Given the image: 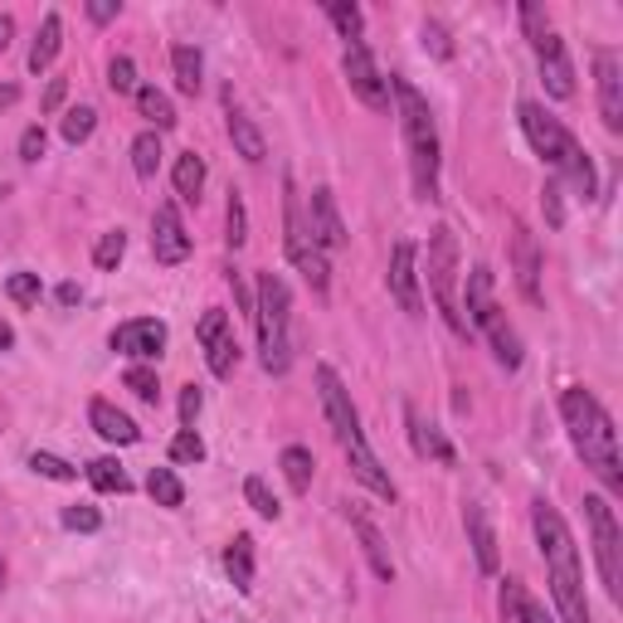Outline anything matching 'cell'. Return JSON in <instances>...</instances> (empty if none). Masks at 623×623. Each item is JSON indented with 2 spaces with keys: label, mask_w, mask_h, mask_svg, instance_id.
I'll return each mask as SVG.
<instances>
[{
  "label": "cell",
  "mask_w": 623,
  "mask_h": 623,
  "mask_svg": "<svg viewBox=\"0 0 623 623\" xmlns=\"http://www.w3.org/2000/svg\"><path fill=\"white\" fill-rule=\"evenodd\" d=\"M531 527H536V546H541L546 575H551V600H555V623H590V600H584V570H580V551L575 536H570L565 517L536 497L531 502Z\"/></svg>",
  "instance_id": "cell-1"
},
{
  "label": "cell",
  "mask_w": 623,
  "mask_h": 623,
  "mask_svg": "<svg viewBox=\"0 0 623 623\" xmlns=\"http://www.w3.org/2000/svg\"><path fill=\"white\" fill-rule=\"evenodd\" d=\"M560 419H565L570 444L584 458V468L614 497H623V458H619V434H614L609 409L584 385H570V390H560Z\"/></svg>",
  "instance_id": "cell-2"
},
{
  "label": "cell",
  "mask_w": 623,
  "mask_h": 623,
  "mask_svg": "<svg viewBox=\"0 0 623 623\" xmlns=\"http://www.w3.org/2000/svg\"><path fill=\"white\" fill-rule=\"evenodd\" d=\"M390 93H395V103H399L414 195H419V200H438V127H434L429 103H424V93L414 89L409 79H390Z\"/></svg>",
  "instance_id": "cell-3"
},
{
  "label": "cell",
  "mask_w": 623,
  "mask_h": 623,
  "mask_svg": "<svg viewBox=\"0 0 623 623\" xmlns=\"http://www.w3.org/2000/svg\"><path fill=\"white\" fill-rule=\"evenodd\" d=\"M292 298L278 273H259V298H253V326H259V361L268 375H288L292 365Z\"/></svg>",
  "instance_id": "cell-4"
},
{
  "label": "cell",
  "mask_w": 623,
  "mask_h": 623,
  "mask_svg": "<svg viewBox=\"0 0 623 623\" xmlns=\"http://www.w3.org/2000/svg\"><path fill=\"white\" fill-rule=\"evenodd\" d=\"M463 322L478 326V332L487 336V346H492L497 365L517 371V365H521V336L511 332L507 312L497 308V298H492V268H487V263H478L468 273V316H463Z\"/></svg>",
  "instance_id": "cell-5"
},
{
  "label": "cell",
  "mask_w": 623,
  "mask_h": 623,
  "mask_svg": "<svg viewBox=\"0 0 623 623\" xmlns=\"http://www.w3.org/2000/svg\"><path fill=\"white\" fill-rule=\"evenodd\" d=\"M429 292H434V308L448 322L454 336H468V322H463V302H458V239L448 225H438L429 235Z\"/></svg>",
  "instance_id": "cell-6"
},
{
  "label": "cell",
  "mask_w": 623,
  "mask_h": 623,
  "mask_svg": "<svg viewBox=\"0 0 623 623\" xmlns=\"http://www.w3.org/2000/svg\"><path fill=\"white\" fill-rule=\"evenodd\" d=\"M584 521H590V546H594V560H600V580L609 600H623V531L609 497L600 492L584 497Z\"/></svg>",
  "instance_id": "cell-7"
},
{
  "label": "cell",
  "mask_w": 623,
  "mask_h": 623,
  "mask_svg": "<svg viewBox=\"0 0 623 623\" xmlns=\"http://www.w3.org/2000/svg\"><path fill=\"white\" fill-rule=\"evenodd\" d=\"M283 249H288V259L298 263V273L312 283V292L332 288V268H326V253L316 249L312 235H308V219H302V200H298L292 176L283 180Z\"/></svg>",
  "instance_id": "cell-8"
},
{
  "label": "cell",
  "mask_w": 623,
  "mask_h": 623,
  "mask_svg": "<svg viewBox=\"0 0 623 623\" xmlns=\"http://www.w3.org/2000/svg\"><path fill=\"white\" fill-rule=\"evenodd\" d=\"M316 395H322V414H326V424H332L341 448L365 438L361 434V414H356V405H351V390L341 385V375L332 371V365H316Z\"/></svg>",
  "instance_id": "cell-9"
},
{
  "label": "cell",
  "mask_w": 623,
  "mask_h": 623,
  "mask_svg": "<svg viewBox=\"0 0 623 623\" xmlns=\"http://www.w3.org/2000/svg\"><path fill=\"white\" fill-rule=\"evenodd\" d=\"M517 117H521V132H527L531 152L541 156V162L560 166V156H565V146H570V137H575V132H570L560 117H551V113H546L541 103H531V97L517 107Z\"/></svg>",
  "instance_id": "cell-10"
},
{
  "label": "cell",
  "mask_w": 623,
  "mask_h": 623,
  "mask_svg": "<svg viewBox=\"0 0 623 623\" xmlns=\"http://www.w3.org/2000/svg\"><path fill=\"white\" fill-rule=\"evenodd\" d=\"M341 73H346L351 93H356L361 103L371 107V113H385V107H390V83L381 79V69H375L371 49H365L361 40L346 44V54H341Z\"/></svg>",
  "instance_id": "cell-11"
},
{
  "label": "cell",
  "mask_w": 623,
  "mask_h": 623,
  "mask_svg": "<svg viewBox=\"0 0 623 623\" xmlns=\"http://www.w3.org/2000/svg\"><path fill=\"white\" fill-rule=\"evenodd\" d=\"M390 298L399 302L409 316H424V292H419V249H414L409 239H399L395 249H390Z\"/></svg>",
  "instance_id": "cell-12"
},
{
  "label": "cell",
  "mask_w": 623,
  "mask_h": 623,
  "mask_svg": "<svg viewBox=\"0 0 623 623\" xmlns=\"http://www.w3.org/2000/svg\"><path fill=\"white\" fill-rule=\"evenodd\" d=\"M107 346H113L117 356H132L137 365L162 361V351H166V322H156V316H137V322H122V326H113Z\"/></svg>",
  "instance_id": "cell-13"
},
{
  "label": "cell",
  "mask_w": 623,
  "mask_h": 623,
  "mask_svg": "<svg viewBox=\"0 0 623 623\" xmlns=\"http://www.w3.org/2000/svg\"><path fill=\"white\" fill-rule=\"evenodd\" d=\"M511 278H517V292L531 302V308H541V243L527 225H511Z\"/></svg>",
  "instance_id": "cell-14"
},
{
  "label": "cell",
  "mask_w": 623,
  "mask_h": 623,
  "mask_svg": "<svg viewBox=\"0 0 623 623\" xmlns=\"http://www.w3.org/2000/svg\"><path fill=\"white\" fill-rule=\"evenodd\" d=\"M536 49V64H541V83H546V93L551 97H575V69H570V54H565V40H560L555 30H546V34H536L531 40Z\"/></svg>",
  "instance_id": "cell-15"
},
{
  "label": "cell",
  "mask_w": 623,
  "mask_h": 623,
  "mask_svg": "<svg viewBox=\"0 0 623 623\" xmlns=\"http://www.w3.org/2000/svg\"><path fill=\"white\" fill-rule=\"evenodd\" d=\"M594 83H600L604 127L623 132V59H619V49H594Z\"/></svg>",
  "instance_id": "cell-16"
},
{
  "label": "cell",
  "mask_w": 623,
  "mask_h": 623,
  "mask_svg": "<svg viewBox=\"0 0 623 623\" xmlns=\"http://www.w3.org/2000/svg\"><path fill=\"white\" fill-rule=\"evenodd\" d=\"M152 259L166 263V268H176V263L190 259V235H186L180 210L170 200L156 205V215H152Z\"/></svg>",
  "instance_id": "cell-17"
},
{
  "label": "cell",
  "mask_w": 623,
  "mask_h": 623,
  "mask_svg": "<svg viewBox=\"0 0 623 623\" xmlns=\"http://www.w3.org/2000/svg\"><path fill=\"white\" fill-rule=\"evenodd\" d=\"M308 235L316 249H341L346 243V225H341V210H336V195L326 186L312 190V205H308Z\"/></svg>",
  "instance_id": "cell-18"
},
{
  "label": "cell",
  "mask_w": 623,
  "mask_h": 623,
  "mask_svg": "<svg viewBox=\"0 0 623 623\" xmlns=\"http://www.w3.org/2000/svg\"><path fill=\"white\" fill-rule=\"evenodd\" d=\"M463 527H468V546H473V555H478V570L482 575H497L502 551H497V531H492L487 507L482 502H463Z\"/></svg>",
  "instance_id": "cell-19"
},
{
  "label": "cell",
  "mask_w": 623,
  "mask_h": 623,
  "mask_svg": "<svg viewBox=\"0 0 623 623\" xmlns=\"http://www.w3.org/2000/svg\"><path fill=\"white\" fill-rule=\"evenodd\" d=\"M346 458H351V478H356L361 487H371L375 497H385V502H395L399 487H395V478H390V473L381 468V458L371 454V444H365V438L346 444Z\"/></svg>",
  "instance_id": "cell-20"
},
{
  "label": "cell",
  "mask_w": 623,
  "mask_h": 623,
  "mask_svg": "<svg viewBox=\"0 0 623 623\" xmlns=\"http://www.w3.org/2000/svg\"><path fill=\"white\" fill-rule=\"evenodd\" d=\"M405 424H409V444H414V454L444 463V468H454L458 454H454V444L444 438V429H438V424H429L414 405H405Z\"/></svg>",
  "instance_id": "cell-21"
},
{
  "label": "cell",
  "mask_w": 623,
  "mask_h": 623,
  "mask_svg": "<svg viewBox=\"0 0 623 623\" xmlns=\"http://www.w3.org/2000/svg\"><path fill=\"white\" fill-rule=\"evenodd\" d=\"M89 424H93L97 438H107V444H117V448H127V444H137V438H142L137 424H132L117 405H107V399H93V405H89Z\"/></svg>",
  "instance_id": "cell-22"
},
{
  "label": "cell",
  "mask_w": 623,
  "mask_h": 623,
  "mask_svg": "<svg viewBox=\"0 0 623 623\" xmlns=\"http://www.w3.org/2000/svg\"><path fill=\"white\" fill-rule=\"evenodd\" d=\"M497 609H502V623H555L527 594V584H521V580H502V590H497Z\"/></svg>",
  "instance_id": "cell-23"
},
{
  "label": "cell",
  "mask_w": 623,
  "mask_h": 623,
  "mask_svg": "<svg viewBox=\"0 0 623 623\" xmlns=\"http://www.w3.org/2000/svg\"><path fill=\"white\" fill-rule=\"evenodd\" d=\"M351 527H356V536H361V551H365V560H371V570H375V580H395V560H390V546H385V536H381V527H375L365 511H351Z\"/></svg>",
  "instance_id": "cell-24"
},
{
  "label": "cell",
  "mask_w": 623,
  "mask_h": 623,
  "mask_svg": "<svg viewBox=\"0 0 623 623\" xmlns=\"http://www.w3.org/2000/svg\"><path fill=\"white\" fill-rule=\"evenodd\" d=\"M225 107H229V142H235V152H239V156H243V162H249V166H259L263 156H268V146H263V132L253 127V122H249V117H243L239 107H235V93H225Z\"/></svg>",
  "instance_id": "cell-25"
},
{
  "label": "cell",
  "mask_w": 623,
  "mask_h": 623,
  "mask_svg": "<svg viewBox=\"0 0 623 623\" xmlns=\"http://www.w3.org/2000/svg\"><path fill=\"white\" fill-rule=\"evenodd\" d=\"M555 170H565V180L584 195V200H594V195H600V176H594V162H590V152L580 146V137H570V146H565V156H560Z\"/></svg>",
  "instance_id": "cell-26"
},
{
  "label": "cell",
  "mask_w": 623,
  "mask_h": 623,
  "mask_svg": "<svg viewBox=\"0 0 623 623\" xmlns=\"http://www.w3.org/2000/svg\"><path fill=\"white\" fill-rule=\"evenodd\" d=\"M225 575H229V584H235L239 594H249L253 590V536H235L229 541V551H225Z\"/></svg>",
  "instance_id": "cell-27"
},
{
  "label": "cell",
  "mask_w": 623,
  "mask_h": 623,
  "mask_svg": "<svg viewBox=\"0 0 623 623\" xmlns=\"http://www.w3.org/2000/svg\"><path fill=\"white\" fill-rule=\"evenodd\" d=\"M59 44H64V20H59V10H49L40 34H34V44H30V73H44L49 64H54Z\"/></svg>",
  "instance_id": "cell-28"
},
{
  "label": "cell",
  "mask_w": 623,
  "mask_h": 623,
  "mask_svg": "<svg viewBox=\"0 0 623 623\" xmlns=\"http://www.w3.org/2000/svg\"><path fill=\"white\" fill-rule=\"evenodd\" d=\"M170 73H176V89L180 93H200V83H205V59H200V49H190V44H176L170 49Z\"/></svg>",
  "instance_id": "cell-29"
},
{
  "label": "cell",
  "mask_w": 623,
  "mask_h": 623,
  "mask_svg": "<svg viewBox=\"0 0 623 623\" xmlns=\"http://www.w3.org/2000/svg\"><path fill=\"white\" fill-rule=\"evenodd\" d=\"M176 195L186 205H200V195H205V156H176Z\"/></svg>",
  "instance_id": "cell-30"
},
{
  "label": "cell",
  "mask_w": 623,
  "mask_h": 623,
  "mask_svg": "<svg viewBox=\"0 0 623 623\" xmlns=\"http://www.w3.org/2000/svg\"><path fill=\"white\" fill-rule=\"evenodd\" d=\"M83 473H89V482L97 487V492H107V497H127L132 492V478H127V468H122L117 458H97Z\"/></svg>",
  "instance_id": "cell-31"
},
{
  "label": "cell",
  "mask_w": 623,
  "mask_h": 623,
  "mask_svg": "<svg viewBox=\"0 0 623 623\" xmlns=\"http://www.w3.org/2000/svg\"><path fill=\"white\" fill-rule=\"evenodd\" d=\"M137 113L146 117V122H156V132H170L176 127V103L162 93V89H137Z\"/></svg>",
  "instance_id": "cell-32"
},
{
  "label": "cell",
  "mask_w": 623,
  "mask_h": 623,
  "mask_svg": "<svg viewBox=\"0 0 623 623\" xmlns=\"http://www.w3.org/2000/svg\"><path fill=\"white\" fill-rule=\"evenodd\" d=\"M162 132H142L137 142H132V170H137L142 180H156V170H162Z\"/></svg>",
  "instance_id": "cell-33"
},
{
  "label": "cell",
  "mask_w": 623,
  "mask_h": 623,
  "mask_svg": "<svg viewBox=\"0 0 623 623\" xmlns=\"http://www.w3.org/2000/svg\"><path fill=\"white\" fill-rule=\"evenodd\" d=\"M205 356H210V371L219 375V381H229L235 375V365H239V341H235V326H225L210 346H205Z\"/></svg>",
  "instance_id": "cell-34"
},
{
  "label": "cell",
  "mask_w": 623,
  "mask_h": 623,
  "mask_svg": "<svg viewBox=\"0 0 623 623\" xmlns=\"http://www.w3.org/2000/svg\"><path fill=\"white\" fill-rule=\"evenodd\" d=\"M278 468H283V478H288V487H292V492H308V487H312V468H316V463H312V454H308V448H298V444H292V448H283V458H278Z\"/></svg>",
  "instance_id": "cell-35"
},
{
  "label": "cell",
  "mask_w": 623,
  "mask_h": 623,
  "mask_svg": "<svg viewBox=\"0 0 623 623\" xmlns=\"http://www.w3.org/2000/svg\"><path fill=\"white\" fill-rule=\"evenodd\" d=\"M146 492H152L156 507H180V502H186V487H180V478L170 468H152V473H146Z\"/></svg>",
  "instance_id": "cell-36"
},
{
  "label": "cell",
  "mask_w": 623,
  "mask_h": 623,
  "mask_svg": "<svg viewBox=\"0 0 623 623\" xmlns=\"http://www.w3.org/2000/svg\"><path fill=\"white\" fill-rule=\"evenodd\" d=\"M326 20L336 24V34H341L346 44H356V40H361V30H365L361 6H351V0H326Z\"/></svg>",
  "instance_id": "cell-37"
},
{
  "label": "cell",
  "mask_w": 623,
  "mask_h": 623,
  "mask_svg": "<svg viewBox=\"0 0 623 623\" xmlns=\"http://www.w3.org/2000/svg\"><path fill=\"white\" fill-rule=\"evenodd\" d=\"M225 239L229 249H243V239H249V210H243V195L235 190L225 205Z\"/></svg>",
  "instance_id": "cell-38"
},
{
  "label": "cell",
  "mask_w": 623,
  "mask_h": 623,
  "mask_svg": "<svg viewBox=\"0 0 623 623\" xmlns=\"http://www.w3.org/2000/svg\"><path fill=\"white\" fill-rule=\"evenodd\" d=\"M30 468L40 473V478H49V482H79V468H73L69 458H59V454H30Z\"/></svg>",
  "instance_id": "cell-39"
},
{
  "label": "cell",
  "mask_w": 623,
  "mask_h": 623,
  "mask_svg": "<svg viewBox=\"0 0 623 623\" xmlns=\"http://www.w3.org/2000/svg\"><path fill=\"white\" fill-rule=\"evenodd\" d=\"M243 497H249V507L259 511L263 521H278V517H283V502H278V497L268 492V482H263V478H249V482H243Z\"/></svg>",
  "instance_id": "cell-40"
},
{
  "label": "cell",
  "mask_w": 623,
  "mask_h": 623,
  "mask_svg": "<svg viewBox=\"0 0 623 623\" xmlns=\"http://www.w3.org/2000/svg\"><path fill=\"white\" fill-rule=\"evenodd\" d=\"M93 127H97V113H93V107H69V113H64V127H59V132H64L69 146H79V142L93 137Z\"/></svg>",
  "instance_id": "cell-41"
},
{
  "label": "cell",
  "mask_w": 623,
  "mask_h": 623,
  "mask_svg": "<svg viewBox=\"0 0 623 623\" xmlns=\"http://www.w3.org/2000/svg\"><path fill=\"white\" fill-rule=\"evenodd\" d=\"M122 381H127V390H132L137 399H146V405H156V399H162V385H156V371H152V365H132Z\"/></svg>",
  "instance_id": "cell-42"
},
{
  "label": "cell",
  "mask_w": 623,
  "mask_h": 623,
  "mask_svg": "<svg viewBox=\"0 0 623 623\" xmlns=\"http://www.w3.org/2000/svg\"><path fill=\"white\" fill-rule=\"evenodd\" d=\"M6 292H10V302H20V308H34L40 302V273H10L6 278Z\"/></svg>",
  "instance_id": "cell-43"
},
{
  "label": "cell",
  "mask_w": 623,
  "mask_h": 623,
  "mask_svg": "<svg viewBox=\"0 0 623 623\" xmlns=\"http://www.w3.org/2000/svg\"><path fill=\"white\" fill-rule=\"evenodd\" d=\"M122 253H127V235H122V229H107V235L97 239V249H93V263L97 268H117Z\"/></svg>",
  "instance_id": "cell-44"
},
{
  "label": "cell",
  "mask_w": 623,
  "mask_h": 623,
  "mask_svg": "<svg viewBox=\"0 0 623 623\" xmlns=\"http://www.w3.org/2000/svg\"><path fill=\"white\" fill-rule=\"evenodd\" d=\"M170 463H205V438L195 429H180L170 438Z\"/></svg>",
  "instance_id": "cell-45"
},
{
  "label": "cell",
  "mask_w": 623,
  "mask_h": 623,
  "mask_svg": "<svg viewBox=\"0 0 623 623\" xmlns=\"http://www.w3.org/2000/svg\"><path fill=\"white\" fill-rule=\"evenodd\" d=\"M107 89L113 93H137V64H132L127 54H117L113 64H107Z\"/></svg>",
  "instance_id": "cell-46"
},
{
  "label": "cell",
  "mask_w": 623,
  "mask_h": 623,
  "mask_svg": "<svg viewBox=\"0 0 623 623\" xmlns=\"http://www.w3.org/2000/svg\"><path fill=\"white\" fill-rule=\"evenodd\" d=\"M424 49L434 59H454V40H448V30L438 20H424Z\"/></svg>",
  "instance_id": "cell-47"
},
{
  "label": "cell",
  "mask_w": 623,
  "mask_h": 623,
  "mask_svg": "<svg viewBox=\"0 0 623 623\" xmlns=\"http://www.w3.org/2000/svg\"><path fill=\"white\" fill-rule=\"evenodd\" d=\"M64 527L69 531H97V527H103V517H97V507L79 502V507H64Z\"/></svg>",
  "instance_id": "cell-48"
},
{
  "label": "cell",
  "mask_w": 623,
  "mask_h": 623,
  "mask_svg": "<svg viewBox=\"0 0 623 623\" xmlns=\"http://www.w3.org/2000/svg\"><path fill=\"white\" fill-rule=\"evenodd\" d=\"M200 409H205L200 385H186V390H180V429H195V419H200Z\"/></svg>",
  "instance_id": "cell-49"
},
{
  "label": "cell",
  "mask_w": 623,
  "mask_h": 623,
  "mask_svg": "<svg viewBox=\"0 0 623 623\" xmlns=\"http://www.w3.org/2000/svg\"><path fill=\"white\" fill-rule=\"evenodd\" d=\"M44 146H49V137H44V127H24L20 132V162H40V156H44Z\"/></svg>",
  "instance_id": "cell-50"
},
{
  "label": "cell",
  "mask_w": 623,
  "mask_h": 623,
  "mask_svg": "<svg viewBox=\"0 0 623 623\" xmlns=\"http://www.w3.org/2000/svg\"><path fill=\"white\" fill-rule=\"evenodd\" d=\"M541 205H546V219H551V229H560V225H565V205H560V180H546Z\"/></svg>",
  "instance_id": "cell-51"
},
{
  "label": "cell",
  "mask_w": 623,
  "mask_h": 623,
  "mask_svg": "<svg viewBox=\"0 0 623 623\" xmlns=\"http://www.w3.org/2000/svg\"><path fill=\"white\" fill-rule=\"evenodd\" d=\"M225 326H229V316L219 312V308H210V312L200 316V332H195V336H200V346H210V341H215L219 332H225Z\"/></svg>",
  "instance_id": "cell-52"
},
{
  "label": "cell",
  "mask_w": 623,
  "mask_h": 623,
  "mask_svg": "<svg viewBox=\"0 0 623 623\" xmlns=\"http://www.w3.org/2000/svg\"><path fill=\"white\" fill-rule=\"evenodd\" d=\"M64 93H69V79H54V83H49V89H44V113H59V107H64Z\"/></svg>",
  "instance_id": "cell-53"
},
{
  "label": "cell",
  "mask_w": 623,
  "mask_h": 623,
  "mask_svg": "<svg viewBox=\"0 0 623 623\" xmlns=\"http://www.w3.org/2000/svg\"><path fill=\"white\" fill-rule=\"evenodd\" d=\"M521 24H527V34L536 40V34H546L551 24H546V15H541V6H521Z\"/></svg>",
  "instance_id": "cell-54"
},
{
  "label": "cell",
  "mask_w": 623,
  "mask_h": 623,
  "mask_svg": "<svg viewBox=\"0 0 623 623\" xmlns=\"http://www.w3.org/2000/svg\"><path fill=\"white\" fill-rule=\"evenodd\" d=\"M117 15H122L117 0H93V6H89V20H97V24H107V20H117Z\"/></svg>",
  "instance_id": "cell-55"
},
{
  "label": "cell",
  "mask_w": 623,
  "mask_h": 623,
  "mask_svg": "<svg viewBox=\"0 0 623 623\" xmlns=\"http://www.w3.org/2000/svg\"><path fill=\"white\" fill-rule=\"evenodd\" d=\"M59 302H64V308L83 302V288H79V283H59Z\"/></svg>",
  "instance_id": "cell-56"
},
{
  "label": "cell",
  "mask_w": 623,
  "mask_h": 623,
  "mask_svg": "<svg viewBox=\"0 0 623 623\" xmlns=\"http://www.w3.org/2000/svg\"><path fill=\"white\" fill-rule=\"evenodd\" d=\"M20 103V89L15 83H6V89H0V113H6V107H15Z\"/></svg>",
  "instance_id": "cell-57"
},
{
  "label": "cell",
  "mask_w": 623,
  "mask_h": 623,
  "mask_svg": "<svg viewBox=\"0 0 623 623\" xmlns=\"http://www.w3.org/2000/svg\"><path fill=\"white\" fill-rule=\"evenodd\" d=\"M10 34H15V20H10V15H0V54H6V49H10Z\"/></svg>",
  "instance_id": "cell-58"
},
{
  "label": "cell",
  "mask_w": 623,
  "mask_h": 623,
  "mask_svg": "<svg viewBox=\"0 0 623 623\" xmlns=\"http://www.w3.org/2000/svg\"><path fill=\"white\" fill-rule=\"evenodd\" d=\"M10 346H15V332H10V326L0 322V351H10Z\"/></svg>",
  "instance_id": "cell-59"
},
{
  "label": "cell",
  "mask_w": 623,
  "mask_h": 623,
  "mask_svg": "<svg viewBox=\"0 0 623 623\" xmlns=\"http://www.w3.org/2000/svg\"><path fill=\"white\" fill-rule=\"evenodd\" d=\"M0 584H6V560H0Z\"/></svg>",
  "instance_id": "cell-60"
}]
</instances>
